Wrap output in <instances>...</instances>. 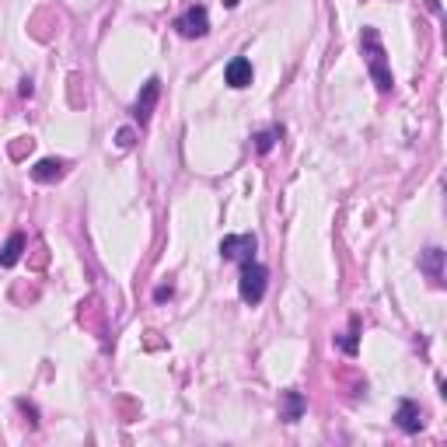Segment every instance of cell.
Masks as SVG:
<instances>
[{
  "label": "cell",
  "instance_id": "cell-1",
  "mask_svg": "<svg viewBox=\"0 0 447 447\" xmlns=\"http://www.w3.org/2000/svg\"><path fill=\"white\" fill-rule=\"evenodd\" d=\"M360 49H364V56H367V67H371V77H374V84H378V91H392L395 80H392V70H388V63H385V46H381L378 28H364Z\"/></svg>",
  "mask_w": 447,
  "mask_h": 447
},
{
  "label": "cell",
  "instance_id": "cell-2",
  "mask_svg": "<svg viewBox=\"0 0 447 447\" xmlns=\"http://www.w3.org/2000/svg\"><path fill=\"white\" fill-rule=\"evenodd\" d=\"M265 280H270V273H265V265L258 262H241V280H238V294L245 304H258L265 297Z\"/></svg>",
  "mask_w": 447,
  "mask_h": 447
},
{
  "label": "cell",
  "instance_id": "cell-3",
  "mask_svg": "<svg viewBox=\"0 0 447 447\" xmlns=\"http://www.w3.org/2000/svg\"><path fill=\"white\" fill-rule=\"evenodd\" d=\"M175 28L182 32L186 39H203V35L210 32V15H207V8H203V4H193L182 18H178Z\"/></svg>",
  "mask_w": 447,
  "mask_h": 447
},
{
  "label": "cell",
  "instance_id": "cell-4",
  "mask_svg": "<svg viewBox=\"0 0 447 447\" xmlns=\"http://www.w3.org/2000/svg\"><path fill=\"white\" fill-rule=\"evenodd\" d=\"M255 248H258V238H255V234H227V238L220 241V255H224V258H241V262H248V258L255 255Z\"/></svg>",
  "mask_w": 447,
  "mask_h": 447
},
{
  "label": "cell",
  "instance_id": "cell-5",
  "mask_svg": "<svg viewBox=\"0 0 447 447\" xmlns=\"http://www.w3.org/2000/svg\"><path fill=\"white\" fill-rule=\"evenodd\" d=\"M157 95H161V80H157V77H150V80L143 84V91H140L137 105H133V116H137V123H140V126H147V119H150V109H154Z\"/></svg>",
  "mask_w": 447,
  "mask_h": 447
},
{
  "label": "cell",
  "instance_id": "cell-6",
  "mask_svg": "<svg viewBox=\"0 0 447 447\" xmlns=\"http://www.w3.org/2000/svg\"><path fill=\"white\" fill-rule=\"evenodd\" d=\"M395 423H398L405 433H419V430H423V409H419L412 398H402V402H398V412H395Z\"/></svg>",
  "mask_w": 447,
  "mask_h": 447
},
{
  "label": "cell",
  "instance_id": "cell-7",
  "mask_svg": "<svg viewBox=\"0 0 447 447\" xmlns=\"http://www.w3.org/2000/svg\"><path fill=\"white\" fill-rule=\"evenodd\" d=\"M419 270L430 277L433 287H440V283H444V252H440V248H426L423 258H419Z\"/></svg>",
  "mask_w": 447,
  "mask_h": 447
},
{
  "label": "cell",
  "instance_id": "cell-8",
  "mask_svg": "<svg viewBox=\"0 0 447 447\" xmlns=\"http://www.w3.org/2000/svg\"><path fill=\"white\" fill-rule=\"evenodd\" d=\"M224 77H227L231 87H248V84H252V63H248L245 56H234V60L227 63Z\"/></svg>",
  "mask_w": 447,
  "mask_h": 447
},
{
  "label": "cell",
  "instance_id": "cell-9",
  "mask_svg": "<svg viewBox=\"0 0 447 447\" xmlns=\"http://www.w3.org/2000/svg\"><path fill=\"white\" fill-rule=\"evenodd\" d=\"M63 171H67V164H63V161L46 157V161H39V164L32 168V178H35V182H60Z\"/></svg>",
  "mask_w": 447,
  "mask_h": 447
},
{
  "label": "cell",
  "instance_id": "cell-10",
  "mask_svg": "<svg viewBox=\"0 0 447 447\" xmlns=\"http://www.w3.org/2000/svg\"><path fill=\"white\" fill-rule=\"evenodd\" d=\"M21 252H25V234H11L8 245L0 248V265H15L21 258Z\"/></svg>",
  "mask_w": 447,
  "mask_h": 447
},
{
  "label": "cell",
  "instance_id": "cell-11",
  "mask_svg": "<svg viewBox=\"0 0 447 447\" xmlns=\"http://www.w3.org/2000/svg\"><path fill=\"white\" fill-rule=\"evenodd\" d=\"M304 412V395L301 392H287V409H283V419L287 423H297Z\"/></svg>",
  "mask_w": 447,
  "mask_h": 447
},
{
  "label": "cell",
  "instance_id": "cell-12",
  "mask_svg": "<svg viewBox=\"0 0 447 447\" xmlns=\"http://www.w3.org/2000/svg\"><path fill=\"white\" fill-rule=\"evenodd\" d=\"M280 133H283V130H270V133H258V137H255V140H258V143H255V147H258V154H265V150H270V147H273V140H277Z\"/></svg>",
  "mask_w": 447,
  "mask_h": 447
},
{
  "label": "cell",
  "instance_id": "cell-13",
  "mask_svg": "<svg viewBox=\"0 0 447 447\" xmlns=\"http://www.w3.org/2000/svg\"><path fill=\"white\" fill-rule=\"evenodd\" d=\"M339 346H342L346 353H356V322H353V332H349V335H346V339H342Z\"/></svg>",
  "mask_w": 447,
  "mask_h": 447
},
{
  "label": "cell",
  "instance_id": "cell-14",
  "mask_svg": "<svg viewBox=\"0 0 447 447\" xmlns=\"http://www.w3.org/2000/svg\"><path fill=\"white\" fill-rule=\"evenodd\" d=\"M116 140H119V147H123V150H130V147H133V130H119V137H116Z\"/></svg>",
  "mask_w": 447,
  "mask_h": 447
},
{
  "label": "cell",
  "instance_id": "cell-15",
  "mask_svg": "<svg viewBox=\"0 0 447 447\" xmlns=\"http://www.w3.org/2000/svg\"><path fill=\"white\" fill-rule=\"evenodd\" d=\"M171 294H175L171 287H157V290H154V301H168Z\"/></svg>",
  "mask_w": 447,
  "mask_h": 447
},
{
  "label": "cell",
  "instance_id": "cell-16",
  "mask_svg": "<svg viewBox=\"0 0 447 447\" xmlns=\"http://www.w3.org/2000/svg\"><path fill=\"white\" fill-rule=\"evenodd\" d=\"M32 91H35L32 80H21V95H25V98H32Z\"/></svg>",
  "mask_w": 447,
  "mask_h": 447
},
{
  "label": "cell",
  "instance_id": "cell-17",
  "mask_svg": "<svg viewBox=\"0 0 447 447\" xmlns=\"http://www.w3.org/2000/svg\"><path fill=\"white\" fill-rule=\"evenodd\" d=\"M426 8H430L433 15H440V0H426Z\"/></svg>",
  "mask_w": 447,
  "mask_h": 447
},
{
  "label": "cell",
  "instance_id": "cell-18",
  "mask_svg": "<svg viewBox=\"0 0 447 447\" xmlns=\"http://www.w3.org/2000/svg\"><path fill=\"white\" fill-rule=\"evenodd\" d=\"M224 8H238V0H224Z\"/></svg>",
  "mask_w": 447,
  "mask_h": 447
}]
</instances>
